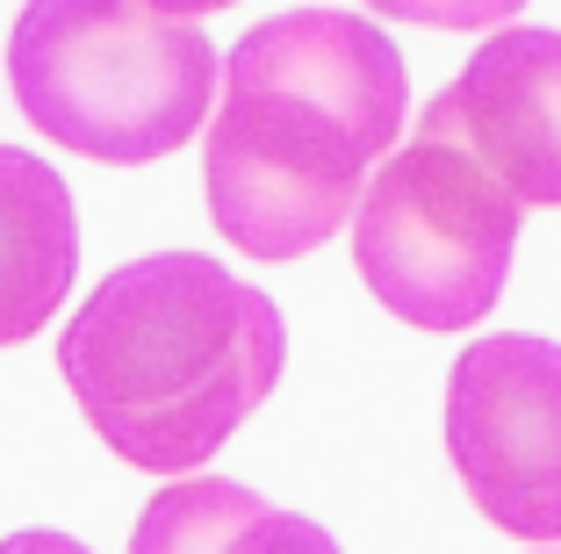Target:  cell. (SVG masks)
I'll return each mask as SVG.
<instances>
[{
  "instance_id": "6da1fadb",
  "label": "cell",
  "mask_w": 561,
  "mask_h": 554,
  "mask_svg": "<svg viewBox=\"0 0 561 554\" xmlns=\"http://www.w3.org/2000/svg\"><path fill=\"white\" fill-rule=\"evenodd\" d=\"M411 123V72L389 30L346 8H288L224 50V101L202 137L209 224L245 260H302L353 230L375 166Z\"/></svg>"
},
{
  "instance_id": "8992f818",
  "label": "cell",
  "mask_w": 561,
  "mask_h": 554,
  "mask_svg": "<svg viewBox=\"0 0 561 554\" xmlns=\"http://www.w3.org/2000/svg\"><path fill=\"white\" fill-rule=\"evenodd\" d=\"M432 101L526 210H561V30H490Z\"/></svg>"
},
{
  "instance_id": "7c38bea8",
  "label": "cell",
  "mask_w": 561,
  "mask_h": 554,
  "mask_svg": "<svg viewBox=\"0 0 561 554\" xmlns=\"http://www.w3.org/2000/svg\"><path fill=\"white\" fill-rule=\"evenodd\" d=\"M554 554H561V547H554Z\"/></svg>"
},
{
  "instance_id": "8fae6325",
  "label": "cell",
  "mask_w": 561,
  "mask_h": 554,
  "mask_svg": "<svg viewBox=\"0 0 561 554\" xmlns=\"http://www.w3.org/2000/svg\"><path fill=\"white\" fill-rule=\"evenodd\" d=\"M151 8H165V15H216V8H238V0H151Z\"/></svg>"
},
{
  "instance_id": "277c9868",
  "label": "cell",
  "mask_w": 561,
  "mask_h": 554,
  "mask_svg": "<svg viewBox=\"0 0 561 554\" xmlns=\"http://www.w3.org/2000/svg\"><path fill=\"white\" fill-rule=\"evenodd\" d=\"M526 202L490 173L439 101L375 166L353 210V267L389 317L417 331H476L504 295Z\"/></svg>"
},
{
  "instance_id": "ba28073f",
  "label": "cell",
  "mask_w": 561,
  "mask_h": 554,
  "mask_svg": "<svg viewBox=\"0 0 561 554\" xmlns=\"http://www.w3.org/2000/svg\"><path fill=\"white\" fill-rule=\"evenodd\" d=\"M130 554H346L302 511H274L231 475H181L137 511Z\"/></svg>"
},
{
  "instance_id": "3957f363",
  "label": "cell",
  "mask_w": 561,
  "mask_h": 554,
  "mask_svg": "<svg viewBox=\"0 0 561 554\" xmlns=\"http://www.w3.org/2000/svg\"><path fill=\"white\" fill-rule=\"evenodd\" d=\"M224 50L151 0H22L8 87L30 131L101 166H151L209 123Z\"/></svg>"
},
{
  "instance_id": "30bf717a",
  "label": "cell",
  "mask_w": 561,
  "mask_h": 554,
  "mask_svg": "<svg viewBox=\"0 0 561 554\" xmlns=\"http://www.w3.org/2000/svg\"><path fill=\"white\" fill-rule=\"evenodd\" d=\"M0 554H94L87 540L72 533H50V525H30V533H8L0 540Z\"/></svg>"
},
{
  "instance_id": "5b68a950",
  "label": "cell",
  "mask_w": 561,
  "mask_h": 554,
  "mask_svg": "<svg viewBox=\"0 0 561 554\" xmlns=\"http://www.w3.org/2000/svg\"><path fill=\"white\" fill-rule=\"evenodd\" d=\"M446 461L512 540H561V346L490 331L446 375Z\"/></svg>"
},
{
  "instance_id": "52a82bcc",
  "label": "cell",
  "mask_w": 561,
  "mask_h": 554,
  "mask_svg": "<svg viewBox=\"0 0 561 554\" xmlns=\"http://www.w3.org/2000/svg\"><path fill=\"white\" fill-rule=\"evenodd\" d=\"M80 274V216L66 173L0 145V346H22L58 317Z\"/></svg>"
},
{
  "instance_id": "7a4b0ae2",
  "label": "cell",
  "mask_w": 561,
  "mask_h": 554,
  "mask_svg": "<svg viewBox=\"0 0 561 554\" xmlns=\"http://www.w3.org/2000/svg\"><path fill=\"white\" fill-rule=\"evenodd\" d=\"M288 325L274 295L209 252H145L87 289L58 339L80 418L145 475H202L216 446L274 396Z\"/></svg>"
},
{
  "instance_id": "9c48e42d",
  "label": "cell",
  "mask_w": 561,
  "mask_h": 554,
  "mask_svg": "<svg viewBox=\"0 0 561 554\" xmlns=\"http://www.w3.org/2000/svg\"><path fill=\"white\" fill-rule=\"evenodd\" d=\"M381 22H417V30H512L526 0H360Z\"/></svg>"
}]
</instances>
